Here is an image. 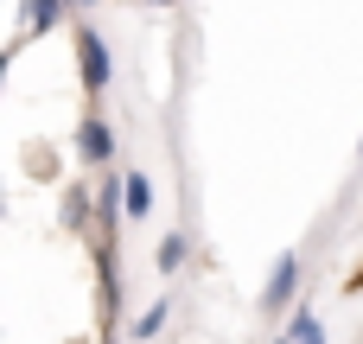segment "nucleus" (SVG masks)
<instances>
[{
	"mask_svg": "<svg viewBox=\"0 0 363 344\" xmlns=\"http://www.w3.org/2000/svg\"><path fill=\"white\" fill-rule=\"evenodd\" d=\"M57 223L64 230H83V223H96V185H64V198H57Z\"/></svg>",
	"mask_w": 363,
	"mask_h": 344,
	"instance_id": "5",
	"label": "nucleus"
},
{
	"mask_svg": "<svg viewBox=\"0 0 363 344\" xmlns=\"http://www.w3.org/2000/svg\"><path fill=\"white\" fill-rule=\"evenodd\" d=\"M77 6H96V0H77Z\"/></svg>",
	"mask_w": 363,
	"mask_h": 344,
	"instance_id": "13",
	"label": "nucleus"
},
{
	"mask_svg": "<svg viewBox=\"0 0 363 344\" xmlns=\"http://www.w3.org/2000/svg\"><path fill=\"white\" fill-rule=\"evenodd\" d=\"M166 319H172V300H147V306L134 313V326H128V338H134V344H153L160 332H166Z\"/></svg>",
	"mask_w": 363,
	"mask_h": 344,
	"instance_id": "6",
	"label": "nucleus"
},
{
	"mask_svg": "<svg viewBox=\"0 0 363 344\" xmlns=\"http://www.w3.org/2000/svg\"><path fill=\"white\" fill-rule=\"evenodd\" d=\"M70 6H77V0H70Z\"/></svg>",
	"mask_w": 363,
	"mask_h": 344,
	"instance_id": "16",
	"label": "nucleus"
},
{
	"mask_svg": "<svg viewBox=\"0 0 363 344\" xmlns=\"http://www.w3.org/2000/svg\"><path fill=\"white\" fill-rule=\"evenodd\" d=\"M102 344H115V338H108V332H102Z\"/></svg>",
	"mask_w": 363,
	"mask_h": 344,
	"instance_id": "14",
	"label": "nucleus"
},
{
	"mask_svg": "<svg viewBox=\"0 0 363 344\" xmlns=\"http://www.w3.org/2000/svg\"><path fill=\"white\" fill-rule=\"evenodd\" d=\"M121 185H128V223H147V217H153V179L121 166Z\"/></svg>",
	"mask_w": 363,
	"mask_h": 344,
	"instance_id": "7",
	"label": "nucleus"
},
{
	"mask_svg": "<svg viewBox=\"0 0 363 344\" xmlns=\"http://www.w3.org/2000/svg\"><path fill=\"white\" fill-rule=\"evenodd\" d=\"M300 287H306V262H300V249H281L274 268H268V287H262V313L268 319H294V306H306Z\"/></svg>",
	"mask_w": 363,
	"mask_h": 344,
	"instance_id": "1",
	"label": "nucleus"
},
{
	"mask_svg": "<svg viewBox=\"0 0 363 344\" xmlns=\"http://www.w3.org/2000/svg\"><path fill=\"white\" fill-rule=\"evenodd\" d=\"M77 160H83L96 179L115 172V128H108L102 109H83V115H77Z\"/></svg>",
	"mask_w": 363,
	"mask_h": 344,
	"instance_id": "3",
	"label": "nucleus"
},
{
	"mask_svg": "<svg viewBox=\"0 0 363 344\" xmlns=\"http://www.w3.org/2000/svg\"><path fill=\"white\" fill-rule=\"evenodd\" d=\"M185 262H191V236H179V230H172V236H160V249H153V268H160V274H179Z\"/></svg>",
	"mask_w": 363,
	"mask_h": 344,
	"instance_id": "10",
	"label": "nucleus"
},
{
	"mask_svg": "<svg viewBox=\"0 0 363 344\" xmlns=\"http://www.w3.org/2000/svg\"><path fill=\"white\" fill-rule=\"evenodd\" d=\"M274 344H287V338H274Z\"/></svg>",
	"mask_w": 363,
	"mask_h": 344,
	"instance_id": "15",
	"label": "nucleus"
},
{
	"mask_svg": "<svg viewBox=\"0 0 363 344\" xmlns=\"http://www.w3.org/2000/svg\"><path fill=\"white\" fill-rule=\"evenodd\" d=\"M77 77H83V96H102L115 83V51L96 26H77Z\"/></svg>",
	"mask_w": 363,
	"mask_h": 344,
	"instance_id": "2",
	"label": "nucleus"
},
{
	"mask_svg": "<svg viewBox=\"0 0 363 344\" xmlns=\"http://www.w3.org/2000/svg\"><path fill=\"white\" fill-rule=\"evenodd\" d=\"M96 223H102V236H115V230L128 223V185H121V166L96 179Z\"/></svg>",
	"mask_w": 363,
	"mask_h": 344,
	"instance_id": "4",
	"label": "nucleus"
},
{
	"mask_svg": "<svg viewBox=\"0 0 363 344\" xmlns=\"http://www.w3.org/2000/svg\"><path fill=\"white\" fill-rule=\"evenodd\" d=\"M64 13H70V0H26V38H38V32L64 26Z\"/></svg>",
	"mask_w": 363,
	"mask_h": 344,
	"instance_id": "8",
	"label": "nucleus"
},
{
	"mask_svg": "<svg viewBox=\"0 0 363 344\" xmlns=\"http://www.w3.org/2000/svg\"><path fill=\"white\" fill-rule=\"evenodd\" d=\"M147 6H172V0H147Z\"/></svg>",
	"mask_w": 363,
	"mask_h": 344,
	"instance_id": "11",
	"label": "nucleus"
},
{
	"mask_svg": "<svg viewBox=\"0 0 363 344\" xmlns=\"http://www.w3.org/2000/svg\"><path fill=\"white\" fill-rule=\"evenodd\" d=\"M287 344H332V338H325V319H319L313 306H294V319H287Z\"/></svg>",
	"mask_w": 363,
	"mask_h": 344,
	"instance_id": "9",
	"label": "nucleus"
},
{
	"mask_svg": "<svg viewBox=\"0 0 363 344\" xmlns=\"http://www.w3.org/2000/svg\"><path fill=\"white\" fill-rule=\"evenodd\" d=\"M357 172H363V147H357Z\"/></svg>",
	"mask_w": 363,
	"mask_h": 344,
	"instance_id": "12",
	"label": "nucleus"
}]
</instances>
